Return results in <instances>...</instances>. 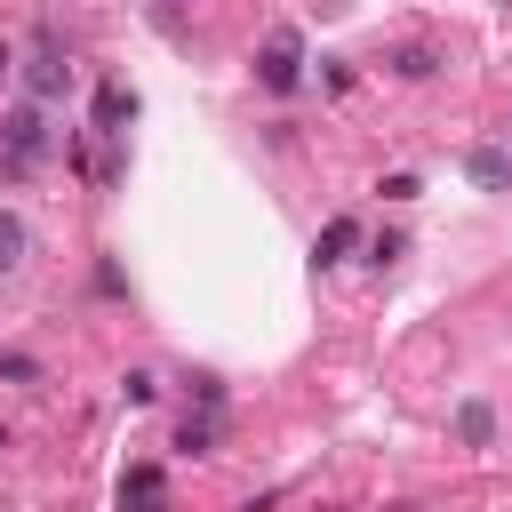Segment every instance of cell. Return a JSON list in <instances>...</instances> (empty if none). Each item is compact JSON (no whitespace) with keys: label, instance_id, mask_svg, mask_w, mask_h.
<instances>
[{"label":"cell","instance_id":"6da1fadb","mask_svg":"<svg viewBox=\"0 0 512 512\" xmlns=\"http://www.w3.org/2000/svg\"><path fill=\"white\" fill-rule=\"evenodd\" d=\"M0 144H8V152H0V176H8V184H24V176H32V160L48 152V120H40V104H16V112L0 120Z\"/></svg>","mask_w":512,"mask_h":512},{"label":"cell","instance_id":"7a4b0ae2","mask_svg":"<svg viewBox=\"0 0 512 512\" xmlns=\"http://www.w3.org/2000/svg\"><path fill=\"white\" fill-rule=\"evenodd\" d=\"M296 64H304V56H296V32L280 24V32L264 40V56H256V80H264L272 96H296V88H304V72H296Z\"/></svg>","mask_w":512,"mask_h":512},{"label":"cell","instance_id":"3957f363","mask_svg":"<svg viewBox=\"0 0 512 512\" xmlns=\"http://www.w3.org/2000/svg\"><path fill=\"white\" fill-rule=\"evenodd\" d=\"M24 88H32V104H56V96L72 88V64H64V48H56V40H40V56L24 64Z\"/></svg>","mask_w":512,"mask_h":512},{"label":"cell","instance_id":"277c9868","mask_svg":"<svg viewBox=\"0 0 512 512\" xmlns=\"http://www.w3.org/2000/svg\"><path fill=\"white\" fill-rule=\"evenodd\" d=\"M120 512H168L160 464H128V472H120Z\"/></svg>","mask_w":512,"mask_h":512},{"label":"cell","instance_id":"5b68a950","mask_svg":"<svg viewBox=\"0 0 512 512\" xmlns=\"http://www.w3.org/2000/svg\"><path fill=\"white\" fill-rule=\"evenodd\" d=\"M456 440H464V448H488V440H496L488 400H456Z\"/></svg>","mask_w":512,"mask_h":512},{"label":"cell","instance_id":"8992f818","mask_svg":"<svg viewBox=\"0 0 512 512\" xmlns=\"http://www.w3.org/2000/svg\"><path fill=\"white\" fill-rule=\"evenodd\" d=\"M32 256V232H24V216L16 208H0V272H16Z\"/></svg>","mask_w":512,"mask_h":512},{"label":"cell","instance_id":"52a82bcc","mask_svg":"<svg viewBox=\"0 0 512 512\" xmlns=\"http://www.w3.org/2000/svg\"><path fill=\"white\" fill-rule=\"evenodd\" d=\"M136 112V96L128 88H96V136H120V120Z\"/></svg>","mask_w":512,"mask_h":512},{"label":"cell","instance_id":"ba28073f","mask_svg":"<svg viewBox=\"0 0 512 512\" xmlns=\"http://www.w3.org/2000/svg\"><path fill=\"white\" fill-rule=\"evenodd\" d=\"M432 64H440V56H432L424 40H408V48H392V72H400V80H424Z\"/></svg>","mask_w":512,"mask_h":512},{"label":"cell","instance_id":"9c48e42d","mask_svg":"<svg viewBox=\"0 0 512 512\" xmlns=\"http://www.w3.org/2000/svg\"><path fill=\"white\" fill-rule=\"evenodd\" d=\"M352 240H360V224H352V216H336V224L320 232V248H312V256H320V264H336V256H344Z\"/></svg>","mask_w":512,"mask_h":512},{"label":"cell","instance_id":"30bf717a","mask_svg":"<svg viewBox=\"0 0 512 512\" xmlns=\"http://www.w3.org/2000/svg\"><path fill=\"white\" fill-rule=\"evenodd\" d=\"M176 448H184V456H208V448H216V416H184Z\"/></svg>","mask_w":512,"mask_h":512},{"label":"cell","instance_id":"8fae6325","mask_svg":"<svg viewBox=\"0 0 512 512\" xmlns=\"http://www.w3.org/2000/svg\"><path fill=\"white\" fill-rule=\"evenodd\" d=\"M464 168H472V184H504V152H496V144H480Z\"/></svg>","mask_w":512,"mask_h":512},{"label":"cell","instance_id":"7c38bea8","mask_svg":"<svg viewBox=\"0 0 512 512\" xmlns=\"http://www.w3.org/2000/svg\"><path fill=\"white\" fill-rule=\"evenodd\" d=\"M120 400H128V408H144V400H152V376H144V368H128V376H120Z\"/></svg>","mask_w":512,"mask_h":512},{"label":"cell","instance_id":"4fadbf2b","mask_svg":"<svg viewBox=\"0 0 512 512\" xmlns=\"http://www.w3.org/2000/svg\"><path fill=\"white\" fill-rule=\"evenodd\" d=\"M8 64H16V56H8V40H0V72H8Z\"/></svg>","mask_w":512,"mask_h":512},{"label":"cell","instance_id":"5bb4252c","mask_svg":"<svg viewBox=\"0 0 512 512\" xmlns=\"http://www.w3.org/2000/svg\"><path fill=\"white\" fill-rule=\"evenodd\" d=\"M0 448H8V424H0Z\"/></svg>","mask_w":512,"mask_h":512}]
</instances>
